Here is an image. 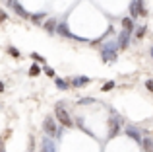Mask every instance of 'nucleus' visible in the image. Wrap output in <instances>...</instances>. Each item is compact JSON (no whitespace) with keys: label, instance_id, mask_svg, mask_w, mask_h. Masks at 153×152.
Segmentation results:
<instances>
[{"label":"nucleus","instance_id":"7","mask_svg":"<svg viewBox=\"0 0 153 152\" xmlns=\"http://www.w3.org/2000/svg\"><path fill=\"white\" fill-rule=\"evenodd\" d=\"M118 45H120V49H126L130 45V31L122 29V33L118 35Z\"/></svg>","mask_w":153,"mask_h":152},{"label":"nucleus","instance_id":"1","mask_svg":"<svg viewBox=\"0 0 153 152\" xmlns=\"http://www.w3.org/2000/svg\"><path fill=\"white\" fill-rule=\"evenodd\" d=\"M120 129H122V119L120 117H111L108 119V137L111 138L118 137Z\"/></svg>","mask_w":153,"mask_h":152},{"label":"nucleus","instance_id":"21","mask_svg":"<svg viewBox=\"0 0 153 152\" xmlns=\"http://www.w3.org/2000/svg\"><path fill=\"white\" fill-rule=\"evenodd\" d=\"M43 18H45V14H35V16H31V22L33 23H41Z\"/></svg>","mask_w":153,"mask_h":152},{"label":"nucleus","instance_id":"27","mask_svg":"<svg viewBox=\"0 0 153 152\" xmlns=\"http://www.w3.org/2000/svg\"><path fill=\"white\" fill-rule=\"evenodd\" d=\"M0 146H2V138H0Z\"/></svg>","mask_w":153,"mask_h":152},{"label":"nucleus","instance_id":"10","mask_svg":"<svg viewBox=\"0 0 153 152\" xmlns=\"http://www.w3.org/2000/svg\"><path fill=\"white\" fill-rule=\"evenodd\" d=\"M12 6H14V10H16V14H18V16H22V18H31V16L23 10V6L19 2H16V0H14V2H12Z\"/></svg>","mask_w":153,"mask_h":152},{"label":"nucleus","instance_id":"14","mask_svg":"<svg viewBox=\"0 0 153 152\" xmlns=\"http://www.w3.org/2000/svg\"><path fill=\"white\" fill-rule=\"evenodd\" d=\"M142 148L146 150V152H153V141H151L149 137H146V138L142 141Z\"/></svg>","mask_w":153,"mask_h":152},{"label":"nucleus","instance_id":"2","mask_svg":"<svg viewBox=\"0 0 153 152\" xmlns=\"http://www.w3.org/2000/svg\"><path fill=\"white\" fill-rule=\"evenodd\" d=\"M54 115H56V119H58V121L62 123L64 127H72V125H74V123H72V119H70V115H68V111L64 109L62 105H56Z\"/></svg>","mask_w":153,"mask_h":152},{"label":"nucleus","instance_id":"4","mask_svg":"<svg viewBox=\"0 0 153 152\" xmlns=\"http://www.w3.org/2000/svg\"><path fill=\"white\" fill-rule=\"evenodd\" d=\"M43 129H45L47 135H51V137H60V131L56 129V123L52 117H47L45 121H43Z\"/></svg>","mask_w":153,"mask_h":152},{"label":"nucleus","instance_id":"22","mask_svg":"<svg viewBox=\"0 0 153 152\" xmlns=\"http://www.w3.org/2000/svg\"><path fill=\"white\" fill-rule=\"evenodd\" d=\"M31 59H33L35 62H43V57L39 53H31Z\"/></svg>","mask_w":153,"mask_h":152},{"label":"nucleus","instance_id":"26","mask_svg":"<svg viewBox=\"0 0 153 152\" xmlns=\"http://www.w3.org/2000/svg\"><path fill=\"white\" fill-rule=\"evenodd\" d=\"M151 59H153V47H151Z\"/></svg>","mask_w":153,"mask_h":152},{"label":"nucleus","instance_id":"6","mask_svg":"<svg viewBox=\"0 0 153 152\" xmlns=\"http://www.w3.org/2000/svg\"><path fill=\"white\" fill-rule=\"evenodd\" d=\"M56 31H58L62 37H68V39H76V41H87V39L83 37H76L74 33L70 31V27H68V23H58V27H56Z\"/></svg>","mask_w":153,"mask_h":152},{"label":"nucleus","instance_id":"28","mask_svg":"<svg viewBox=\"0 0 153 152\" xmlns=\"http://www.w3.org/2000/svg\"><path fill=\"white\" fill-rule=\"evenodd\" d=\"M0 152H2V150H0Z\"/></svg>","mask_w":153,"mask_h":152},{"label":"nucleus","instance_id":"5","mask_svg":"<svg viewBox=\"0 0 153 152\" xmlns=\"http://www.w3.org/2000/svg\"><path fill=\"white\" fill-rule=\"evenodd\" d=\"M101 59L103 62H114L116 61V51L112 45H105L103 51H101Z\"/></svg>","mask_w":153,"mask_h":152},{"label":"nucleus","instance_id":"9","mask_svg":"<svg viewBox=\"0 0 153 152\" xmlns=\"http://www.w3.org/2000/svg\"><path fill=\"white\" fill-rule=\"evenodd\" d=\"M126 135H128L130 138H134V141L138 142V144H142V141H143V138H142V135H140L136 129H132V127H126Z\"/></svg>","mask_w":153,"mask_h":152},{"label":"nucleus","instance_id":"18","mask_svg":"<svg viewBox=\"0 0 153 152\" xmlns=\"http://www.w3.org/2000/svg\"><path fill=\"white\" fill-rule=\"evenodd\" d=\"M143 35H146V26H142V27L136 29V39H142Z\"/></svg>","mask_w":153,"mask_h":152},{"label":"nucleus","instance_id":"13","mask_svg":"<svg viewBox=\"0 0 153 152\" xmlns=\"http://www.w3.org/2000/svg\"><path fill=\"white\" fill-rule=\"evenodd\" d=\"M54 84H56V88H60V90H68V88L72 86V84L68 82V80H64V78H56Z\"/></svg>","mask_w":153,"mask_h":152},{"label":"nucleus","instance_id":"19","mask_svg":"<svg viewBox=\"0 0 153 152\" xmlns=\"http://www.w3.org/2000/svg\"><path fill=\"white\" fill-rule=\"evenodd\" d=\"M112 88H114V82L111 80V82H105V84H103V88H101V90H103V92H111Z\"/></svg>","mask_w":153,"mask_h":152},{"label":"nucleus","instance_id":"3","mask_svg":"<svg viewBox=\"0 0 153 152\" xmlns=\"http://www.w3.org/2000/svg\"><path fill=\"white\" fill-rule=\"evenodd\" d=\"M138 16H146L143 2H142V0H132V2H130V18L136 20Z\"/></svg>","mask_w":153,"mask_h":152},{"label":"nucleus","instance_id":"25","mask_svg":"<svg viewBox=\"0 0 153 152\" xmlns=\"http://www.w3.org/2000/svg\"><path fill=\"white\" fill-rule=\"evenodd\" d=\"M6 18H8V16H6V12H2V10H0V22H4Z\"/></svg>","mask_w":153,"mask_h":152},{"label":"nucleus","instance_id":"12","mask_svg":"<svg viewBox=\"0 0 153 152\" xmlns=\"http://www.w3.org/2000/svg\"><path fill=\"white\" fill-rule=\"evenodd\" d=\"M43 27H45V29L49 31V33H52V31H56V27H58V26H56V22H54V20H51V18H49L45 23H43Z\"/></svg>","mask_w":153,"mask_h":152},{"label":"nucleus","instance_id":"17","mask_svg":"<svg viewBox=\"0 0 153 152\" xmlns=\"http://www.w3.org/2000/svg\"><path fill=\"white\" fill-rule=\"evenodd\" d=\"M39 74H41V68H39L37 65H33V66L29 68V76H39Z\"/></svg>","mask_w":153,"mask_h":152},{"label":"nucleus","instance_id":"23","mask_svg":"<svg viewBox=\"0 0 153 152\" xmlns=\"http://www.w3.org/2000/svg\"><path fill=\"white\" fill-rule=\"evenodd\" d=\"M45 74H47V76H54V68H51V66H45Z\"/></svg>","mask_w":153,"mask_h":152},{"label":"nucleus","instance_id":"16","mask_svg":"<svg viewBox=\"0 0 153 152\" xmlns=\"http://www.w3.org/2000/svg\"><path fill=\"white\" fill-rule=\"evenodd\" d=\"M78 103L79 105H91V103H95V99L93 98H79Z\"/></svg>","mask_w":153,"mask_h":152},{"label":"nucleus","instance_id":"15","mask_svg":"<svg viewBox=\"0 0 153 152\" xmlns=\"http://www.w3.org/2000/svg\"><path fill=\"white\" fill-rule=\"evenodd\" d=\"M43 152H56L54 144H52L49 138H43Z\"/></svg>","mask_w":153,"mask_h":152},{"label":"nucleus","instance_id":"24","mask_svg":"<svg viewBox=\"0 0 153 152\" xmlns=\"http://www.w3.org/2000/svg\"><path fill=\"white\" fill-rule=\"evenodd\" d=\"M146 88L149 92H153V80H147V82H146Z\"/></svg>","mask_w":153,"mask_h":152},{"label":"nucleus","instance_id":"8","mask_svg":"<svg viewBox=\"0 0 153 152\" xmlns=\"http://www.w3.org/2000/svg\"><path fill=\"white\" fill-rule=\"evenodd\" d=\"M70 84L74 88H82V86H87V84H89V78H85V76H74V78L70 80Z\"/></svg>","mask_w":153,"mask_h":152},{"label":"nucleus","instance_id":"11","mask_svg":"<svg viewBox=\"0 0 153 152\" xmlns=\"http://www.w3.org/2000/svg\"><path fill=\"white\" fill-rule=\"evenodd\" d=\"M122 27L126 31H134V18H122Z\"/></svg>","mask_w":153,"mask_h":152},{"label":"nucleus","instance_id":"20","mask_svg":"<svg viewBox=\"0 0 153 152\" xmlns=\"http://www.w3.org/2000/svg\"><path fill=\"white\" fill-rule=\"evenodd\" d=\"M8 55H12L14 59H18L19 57V51L16 49V47H8Z\"/></svg>","mask_w":153,"mask_h":152}]
</instances>
